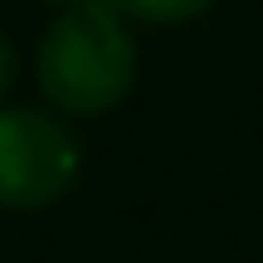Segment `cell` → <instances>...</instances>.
Wrapping results in <instances>:
<instances>
[{"instance_id": "obj_5", "label": "cell", "mask_w": 263, "mask_h": 263, "mask_svg": "<svg viewBox=\"0 0 263 263\" xmlns=\"http://www.w3.org/2000/svg\"><path fill=\"white\" fill-rule=\"evenodd\" d=\"M64 5H73V0H64Z\"/></svg>"}, {"instance_id": "obj_1", "label": "cell", "mask_w": 263, "mask_h": 263, "mask_svg": "<svg viewBox=\"0 0 263 263\" xmlns=\"http://www.w3.org/2000/svg\"><path fill=\"white\" fill-rule=\"evenodd\" d=\"M137 78V44L117 0H73L39 44V88L78 117L107 112Z\"/></svg>"}, {"instance_id": "obj_3", "label": "cell", "mask_w": 263, "mask_h": 263, "mask_svg": "<svg viewBox=\"0 0 263 263\" xmlns=\"http://www.w3.org/2000/svg\"><path fill=\"white\" fill-rule=\"evenodd\" d=\"M215 0H117L122 15H137L146 25H180V20H195L200 10H210Z\"/></svg>"}, {"instance_id": "obj_4", "label": "cell", "mask_w": 263, "mask_h": 263, "mask_svg": "<svg viewBox=\"0 0 263 263\" xmlns=\"http://www.w3.org/2000/svg\"><path fill=\"white\" fill-rule=\"evenodd\" d=\"M15 88V49H10V39L0 34V98Z\"/></svg>"}, {"instance_id": "obj_2", "label": "cell", "mask_w": 263, "mask_h": 263, "mask_svg": "<svg viewBox=\"0 0 263 263\" xmlns=\"http://www.w3.org/2000/svg\"><path fill=\"white\" fill-rule=\"evenodd\" d=\"M78 146L49 112L0 107V205L44 210L73 185Z\"/></svg>"}]
</instances>
